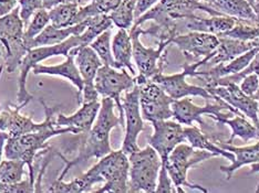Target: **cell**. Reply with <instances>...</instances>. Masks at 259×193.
Wrapping results in <instances>:
<instances>
[{"instance_id": "3", "label": "cell", "mask_w": 259, "mask_h": 193, "mask_svg": "<svg viewBox=\"0 0 259 193\" xmlns=\"http://www.w3.org/2000/svg\"><path fill=\"white\" fill-rule=\"evenodd\" d=\"M55 120L38 132L18 137H8L6 142L4 151L5 158L25 161L29 170V178L33 183L36 180L33 163L37 158L49 153L51 147L48 145V140L59 135H63V134H73V131L69 127H57Z\"/></svg>"}, {"instance_id": "12", "label": "cell", "mask_w": 259, "mask_h": 193, "mask_svg": "<svg viewBox=\"0 0 259 193\" xmlns=\"http://www.w3.org/2000/svg\"><path fill=\"white\" fill-rule=\"evenodd\" d=\"M135 81L140 90V106L143 119L153 122L172 118L174 99L152 80H139L135 77Z\"/></svg>"}, {"instance_id": "24", "label": "cell", "mask_w": 259, "mask_h": 193, "mask_svg": "<svg viewBox=\"0 0 259 193\" xmlns=\"http://www.w3.org/2000/svg\"><path fill=\"white\" fill-rule=\"evenodd\" d=\"M220 147L227 151H231L234 155L235 159L228 166H221V171L226 175V180H231L234 173L238 169L244 166L252 165V163L259 162V140L254 145L245 146V147H235L232 144L221 143L219 144Z\"/></svg>"}, {"instance_id": "45", "label": "cell", "mask_w": 259, "mask_h": 193, "mask_svg": "<svg viewBox=\"0 0 259 193\" xmlns=\"http://www.w3.org/2000/svg\"><path fill=\"white\" fill-rule=\"evenodd\" d=\"M254 9H255V11L257 13V15L259 16V0H255V3H254Z\"/></svg>"}, {"instance_id": "26", "label": "cell", "mask_w": 259, "mask_h": 193, "mask_svg": "<svg viewBox=\"0 0 259 193\" xmlns=\"http://www.w3.org/2000/svg\"><path fill=\"white\" fill-rule=\"evenodd\" d=\"M112 54L116 69H126L132 75H135L133 66V44L130 31L119 29L112 39Z\"/></svg>"}, {"instance_id": "34", "label": "cell", "mask_w": 259, "mask_h": 193, "mask_svg": "<svg viewBox=\"0 0 259 193\" xmlns=\"http://www.w3.org/2000/svg\"><path fill=\"white\" fill-rule=\"evenodd\" d=\"M112 41H111V29L100 34L90 43V46L98 54L100 60L102 61L103 66H109L112 68L115 67V62L112 54Z\"/></svg>"}, {"instance_id": "38", "label": "cell", "mask_w": 259, "mask_h": 193, "mask_svg": "<svg viewBox=\"0 0 259 193\" xmlns=\"http://www.w3.org/2000/svg\"><path fill=\"white\" fill-rule=\"evenodd\" d=\"M156 193H173L176 192L174 183L172 179H170L169 174L167 172V169L165 166L161 167L160 173H158L157 178V184H156Z\"/></svg>"}, {"instance_id": "2", "label": "cell", "mask_w": 259, "mask_h": 193, "mask_svg": "<svg viewBox=\"0 0 259 193\" xmlns=\"http://www.w3.org/2000/svg\"><path fill=\"white\" fill-rule=\"evenodd\" d=\"M128 156L120 150H112L110 154L98 159L89 170L76 177L82 192H92L97 183L104 182L103 186L94 190L97 193H126L128 192Z\"/></svg>"}, {"instance_id": "29", "label": "cell", "mask_w": 259, "mask_h": 193, "mask_svg": "<svg viewBox=\"0 0 259 193\" xmlns=\"http://www.w3.org/2000/svg\"><path fill=\"white\" fill-rule=\"evenodd\" d=\"M26 162L18 159H6L0 163V193L9 185L18 183L26 175Z\"/></svg>"}, {"instance_id": "4", "label": "cell", "mask_w": 259, "mask_h": 193, "mask_svg": "<svg viewBox=\"0 0 259 193\" xmlns=\"http://www.w3.org/2000/svg\"><path fill=\"white\" fill-rule=\"evenodd\" d=\"M215 157L216 155L209 153V151L196 149L192 147L190 144L182 143L176 146L172 153L169 154L166 162L162 163V165L166 167L176 192H185L183 186H186L188 189L207 193L208 190L205 186L192 183L188 181V171H190V169L199 165V163Z\"/></svg>"}, {"instance_id": "20", "label": "cell", "mask_w": 259, "mask_h": 193, "mask_svg": "<svg viewBox=\"0 0 259 193\" xmlns=\"http://www.w3.org/2000/svg\"><path fill=\"white\" fill-rule=\"evenodd\" d=\"M235 25V19L229 16H209V18H203L196 14L192 15L188 18L178 22L179 32L181 33V28L185 29V31H197L211 33L220 37L231 30Z\"/></svg>"}, {"instance_id": "37", "label": "cell", "mask_w": 259, "mask_h": 193, "mask_svg": "<svg viewBox=\"0 0 259 193\" xmlns=\"http://www.w3.org/2000/svg\"><path fill=\"white\" fill-rule=\"evenodd\" d=\"M238 86L241 92H244L246 95L257 99V94L259 92V78L257 77V74H247L246 77H244L243 80L240 81Z\"/></svg>"}, {"instance_id": "43", "label": "cell", "mask_w": 259, "mask_h": 193, "mask_svg": "<svg viewBox=\"0 0 259 193\" xmlns=\"http://www.w3.org/2000/svg\"><path fill=\"white\" fill-rule=\"evenodd\" d=\"M9 135L7 133L0 131V163L3 161V157H4V151H5V145L6 142H7Z\"/></svg>"}, {"instance_id": "39", "label": "cell", "mask_w": 259, "mask_h": 193, "mask_svg": "<svg viewBox=\"0 0 259 193\" xmlns=\"http://www.w3.org/2000/svg\"><path fill=\"white\" fill-rule=\"evenodd\" d=\"M92 3L97 5L100 13L109 15L114 9L119 7V5L122 3V0H94Z\"/></svg>"}, {"instance_id": "46", "label": "cell", "mask_w": 259, "mask_h": 193, "mask_svg": "<svg viewBox=\"0 0 259 193\" xmlns=\"http://www.w3.org/2000/svg\"><path fill=\"white\" fill-rule=\"evenodd\" d=\"M247 2H248V3L252 6V8H254V3H255V0H247Z\"/></svg>"}, {"instance_id": "28", "label": "cell", "mask_w": 259, "mask_h": 193, "mask_svg": "<svg viewBox=\"0 0 259 193\" xmlns=\"http://www.w3.org/2000/svg\"><path fill=\"white\" fill-rule=\"evenodd\" d=\"M213 8L222 15L234 19H244L259 23V16L247 0H215Z\"/></svg>"}, {"instance_id": "48", "label": "cell", "mask_w": 259, "mask_h": 193, "mask_svg": "<svg viewBox=\"0 0 259 193\" xmlns=\"http://www.w3.org/2000/svg\"><path fill=\"white\" fill-rule=\"evenodd\" d=\"M258 119H259V101H258Z\"/></svg>"}, {"instance_id": "21", "label": "cell", "mask_w": 259, "mask_h": 193, "mask_svg": "<svg viewBox=\"0 0 259 193\" xmlns=\"http://www.w3.org/2000/svg\"><path fill=\"white\" fill-rule=\"evenodd\" d=\"M32 73L34 75H50V77H60L67 79L71 82L75 89L78 90V97L82 95L83 91V80H82L80 72L74 62L73 55L66 56V60L57 66H44V64H37L32 68Z\"/></svg>"}, {"instance_id": "30", "label": "cell", "mask_w": 259, "mask_h": 193, "mask_svg": "<svg viewBox=\"0 0 259 193\" xmlns=\"http://www.w3.org/2000/svg\"><path fill=\"white\" fill-rule=\"evenodd\" d=\"M112 26H113V22H112L110 16L105 14L94 16L92 18L88 19V26L85 30L79 36L82 46L90 45L94 39L104 31L109 30Z\"/></svg>"}, {"instance_id": "47", "label": "cell", "mask_w": 259, "mask_h": 193, "mask_svg": "<svg viewBox=\"0 0 259 193\" xmlns=\"http://www.w3.org/2000/svg\"><path fill=\"white\" fill-rule=\"evenodd\" d=\"M83 2H87V3H90V2H94V0H83Z\"/></svg>"}, {"instance_id": "14", "label": "cell", "mask_w": 259, "mask_h": 193, "mask_svg": "<svg viewBox=\"0 0 259 193\" xmlns=\"http://www.w3.org/2000/svg\"><path fill=\"white\" fill-rule=\"evenodd\" d=\"M123 112H124V139H123L122 150L128 156L140 149L138 138L140 134L144 132V119L141 113L140 106V90L135 85L132 90L125 92L122 98Z\"/></svg>"}, {"instance_id": "32", "label": "cell", "mask_w": 259, "mask_h": 193, "mask_svg": "<svg viewBox=\"0 0 259 193\" xmlns=\"http://www.w3.org/2000/svg\"><path fill=\"white\" fill-rule=\"evenodd\" d=\"M135 5L137 0H122L119 7L109 14L113 25L119 29H125L130 31L135 21Z\"/></svg>"}, {"instance_id": "36", "label": "cell", "mask_w": 259, "mask_h": 193, "mask_svg": "<svg viewBox=\"0 0 259 193\" xmlns=\"http://www.w3.org/2000/svg\"><path fill=\"white\" fill-rule=\"evenodd\" d=\"M18 8L20 18L25 23V26H27L32 16L38 10L44 8L42 0H18Z\"/></svg>"}, {"instance_id": "42", "label": "cell", "mask_w": 259, "mask_h": 193, "mask_svg": "<svg viewBox=\"0 0 259 193\" xmlns=\"http://www.w3.org/2000/svg\"><path fill=\"white\" fill-rule=\"evenodd\" d=\"M83 0H42L44 8L49 10L51 8L56 7L58 5L61 4H70V3H75V4H81Z\"/></svg>"}, {"instance_id": "5", "label": "cell", "mask_w": 259, "mask_h": 193, "mask_svg": "<svg viewBox=\"0 0 259 193\" xmlns=\"http://www.w3.org/2000/svg\"><path fill=\"white\" fill-rule=\"evenodd\" d=\"M128 192H155L162 159L150 145L128 155Z\"/></svg>"}, {"instance_id": "27", "label": "cell", "mask_w": 259, "mask_h": 193, "mask_svg": "<svg viewBox=\"0 0 259 193\" xmlns=\"http://www.w3.org/2000/svg\"><path fill=\"white\" fill-rule=\"evenodd\" d=\"M184 137L185 142L194 148L209 151V153L216 155V157H224L231 162L235 159L231 151H227L220 147L219 145L215 144L213 140L209 139L208 136H206L199 128L195 126H184Z\"/></svg>"}, {"instance_id": "10", "label": "cell", "mask_w": 259, "mask_h": 193, "mask_svg": "<svg viewBox=\"0 0 259 193\" xmlns=\"http://www.w3.org/2000/svg\"><path fill=\"white\" fill-rule=\"evenodd\" d=\"M137 85L135 77L127 72L126 69H116L102 66L99 69L94 86L101 97H110L114 101L119 110V116L124 126V112L122 106V93H125Z\"/></svg>"}, {"instance_id": "8", "label": "cell", "mask_w": 259, "mask_h": 193, "mask_svg": "<svg viewBox=\"0 0 259 193\" xmlns=\"http://www.w3.org/2000/svg\"><path fill=\"white\" fill-rule=\"evenodd\" d=\"M79 36L70 37L68 40L58 44L37 46V48H33L28 52L26 56L23 57V60L21 61V64L19 67L20 75L18 82V94H17V97H18V104L28 105L33 98V96L27 90V79L29 72L31 71L32 68L36 67L37 64H40V62L48 60L49 57L52 56H68L70 51L72 49L82 46Z\"/></svg>"}, {"instance_id": "16", "label": "cell", "mask_w": 259, "mask_h": 193, "mask_svg": "<svg viewBox=\"0 0 259 193\" xmlns=\"http://www.w3.org/2000/svg\"><path fill=\"white\" fill-rule=\"evenodd\" d=\"M172 44L182 51L186 61L195 62L213 53L220 44V38L211 33L188 31L176 34Z\"/></svg>"}, {"instance_id": "1", "label": "cell", "mask_w": 259, "mask_h": 193, "mask_svg": "<svg viewBox=\"0 0 259 193\" xmlns=\"http://www.w3.org/2000/svg\"><path fill=\"white\" fill-rule=\"evenodd\" d=\"M115 107V103L112 98H101V107H100L97 119L91 130L87 134H79L78 135V155L73 159H68L59 151H54L55 155L60 157L64 161V169L58 179H63L64 175L74 166L83 163L87 160L92 159V158L100 159V158L111 153V132L119 125L123 127L120 116L115 115L114 113Z\"/></svg>"}, {"instance_id": "22", "label": "cell", "mask_w": 259, "mask_h": 193, "mask_svg": "<svg viewBox=\"0 0 259 193\" xmlns=\"http://www.w3.org/2000/svg\"><path fill=\"white\" fill-rule=\"evenodd\" d=\"M220 38V44L217 46L216 50L211 53V56L206 64H210V66H217V64L227 63L229 61L234 60L235 57L239 56L240 54L245 53V52L249 51L251 49L259 46V40L255 41H240L236 39H232L228 37H219Z\"/></svg>"}, {"instance_id": "18", "label": "cell", "mask_w": 259, "mask_h": 193, "mask_svg": "<svg viewBox=\"0 0 259 193\" xmlns=\"http://www.w3.org/2000/svg\"><path fill=\"white\" fill-rule=\"evenodd\" d=\"M207 89V87H206ZM207 91L213 96L220 97L224 102L231 105L241 115L246 116L259 128L258 119V101L244 92H241L237 84H227L222 86L209 87Z\"/></svg>"}, {"instance_id": "15", "label": "cell", "mask_w": 259, "mask_h": 193, "mask_svg": "<svg viewBox=\"0 0 259 193\" xmlns=\"http://www.w3.org/2000/svg\"><path fill=\"white\" fill-rule=\"evenodd\" d=\"M69 55H73L76 68L83 80L84 85L81 103L99 101L100 95L94 86V80H96L99 69L103 66L102 61L90 45L72 49Z\"/></svg>"}, {"instance_id": "23", "label": "cell", "mask_w": 259, "mask_h": 193, "mask_svg": "<svg viewBox=\"0 0 259 193\" xmlns=\"http://www.w3.org/2000/svg\"><path fill=\"white\" fill-rule=\"evenodd\" d=\"M88 26V19L76 23V25L73 26H69V27H63V28H59L55 27L54 25L49 23L47 26L44 31L40 34L32 39L30 42H29V48L33 49L37 48V46H44V45H54L61 43L63 41L68 40L70 37L72 36H79L82 32L85 30V28Z\"/></svg>"}, {"instance_id": "35", "label": "cell", "mask_w": 259, "mask_h": 193, "mask_svg": "<svg viewBox=\"0 0 259 193\" xmlns=\"http://www.w3.org/2000/svg\"><path fill=\"white\" fill-rule=\"evenodd\" d=\"M50 23V17L49 11L42 8L38 10L36 14L32 16L30 21L28 22L25 29V39L27 41V44L29 46V42L32 39L36 38L38 34L44 31V29ZM30 49V48H29Z\"/></svg>"}, {"instance_id": "17", "label": "cell", "mask_w": 259, "mask_h": 193, "mask_svg": "<svg viewBox=\"0 0 259 193\" xmlns=\"http://www.w3.org/2000/svg\"><path fill=\"white\" fill-rule=\"evenodd\" d=\"M153 134L149 138V145L156 150L161 157L162 163H165L169 154L176 146L186 143L184 137V126L175 120H160L151 122Z\"/></svg>"}, {"instance_id": "49", "label": "cell", "mask_w": 259, "mask_h": 193, "mask_svg": "<svg viewBox=\"0 0 259 193\" xmlns=\"http://www.w3.org/2000/svg\"><path fill=\"white\" fill-rule=\"evenodd\" d=\"M3 56V53H2V51H0V57H2Z\"/></svg>"}, {"instance_id": "33", "label": "cell", "mask_w": 259, "mask_h": 193, "mask_svg": "<svg viewBox=\"0 0 259 193\" xmlns=\"http://www.w3.org/2000/svg\"><path fill=\"white\" fill-rule=\"evenodd\" d=\"M220 37H228L245 42L259 40V23L244 19H235V25L231 30Z\"/></svg>"}, {"instance_id": "25", "label": "cell", "mask_w": 259, "mask_h": 193, "mask_svg": "<svg viewBox=\"0 0 259 193\" xmlns=\"http://www.w3.org/2000/svg\"><path fill=\"white\" fill-rule=\"evenodd\" d=\"M221 116L211 118L217 124L226 125L231 128V135L227 138L226 143L233 144V140L238 137L243 142L247 143L251 139L259 140V128L250 119L244 115H233V117Z\"/></svg>"}, {"instance_id": "44", "label": "cell", "mask_w": 259, "mask_h": 193, "mask_svg": "<svg viewBox=\"0 0 259 193\" xmlns=\"http://www.w3.org/2000/svg\"><path fill=\"white\" fill-rule=\"evenodd\" d=\"M197 2L202 3V4H205V5H207V6H210V7H213L215 0H197Z\"/></svg>"}, {"instance_id": "19", "label": "cell", "mask_w": 259, "mask_h": 193, "mask_svg": "<svg viewBox=\"0 0 259 193\" xmlns=\"http://www.w3.org/2000/svg\"><path fill=\"white\" fill-rule=\"evenodd\" d=\"M100 107H101V101L82 103L81 107L72 115H56V126L59 128H71L73 135L87 134L96 121Z\"/></svg>"}, {"instance_id": "40", "label": "cell", "mask_w": 259, "mask_h": 193, "mask_svg": "<svg viewBox=\"0 0 259 193\" xmlns=\"http://www.w3.org/2000/svg\"><path fill=\"white\" fill-rule=\"evenodd\" d=\"M158 2H160V0H137V5H135V11H134L135 19H138L140 16H142L152 7H154Z\"/></svg>"}, {"instance_id": "11", "label": "cell", "mask_w": 259, "mask_h": 193, "mask_svg": "<svg viewBox=\"0 0 259 193\" xmlns=\"http://www.w3.org/2000/svg\"><path fill=\"white\" fill-rule=\"evenodd\" d=\"M214 102H208L204 106H198L192 102V98L184 97L181 99H175L172 104L173 120L180 122L183 126H192L194 122L197 121L202 125L204 120L202 119L203 115H208L210 118L215 117L227 116V115H241L236 109L224 102L220 97L214 96Z\"/></svg>"}, {"instance_id": "31", "label": "cell", "mask_w": 259, "mask_h": 193, "mask_svg": "<svg viewBox=\"0 0 259 193\" xmlns=\"http://www.w3.org/2000/svg\"><path fill=\"white\" fill-rule=\"evenodd\" d=\"M80 8V4L70 3V4H61L56 7L49 9L50 23L55 27L63 28L74 25L75 16L78 14Z\"/></svg>"}, {"instance_id": "9", "label": "cell", "mask_w": 259, "mask_h": 193, "mask_svg": "<svg viewBox=\"0 0 259 193\" xmlns=\"http://www.w3.org/2000/svg\"><path fill=\"white\" fill-rule=\"evenodd\" d=\"M130 36L133 44V61L138 68L140 80H151L158 73H163L167 64L166 48L170 44L167 41L157 42V48H148L141 42L143 29L141 26H133L130 29Z\"/></svg>"}, {"instance_id": "7", "label": "cell", "mask_w": 259, "mask_h": 193, "mask_svg": "<svg viewBox=\"0 0 259 193\" xmlns=\"http://www.w3.org/2000/svg\"><path fill=\"white\" fill-rule=\"evenodd\" d=\"M209 60V56H206L202 60L195 62L185 61L183 64V71L180 73L166 75L164 73H158L155 77H153L151 80L161 87V89L166 93L168 96L175 99H181L184 97H192V96H199L203 97L207 101H214V96L210 94L205 86H197L192 85L186 81L187 77L195 78L197 70L205 66Z\"/></svg>"}, {"instance_id": "41", "label": "cell", "mask_w": 259, "mask_h": 193, "mask_svg": "<svg viewBox=\"0 0 259 193\" xmlns=\"http://www.w3.org/2000/svg\"><path fill=\"white\" fill-rule=\"evenodd\" d=\"M18 7V0H0V17L9 14Z\"/></svg>"}, {"instance_id": "13", "label": "cell", "mask_w": 259, "mask_h": 193, "mask_svg": "<svg viewBox=\"0 0 259 193\" xmlns=\"http://www.w3.org/2000/svg\"><path fill=\"white\" fill-rule=\"evenodd\" d=\"M42 104L46 118L44 121H33L30 116L22 115L21 109L26 106L23 104L15 105V106H7L0 110V131L7 133L9 137H18L42 130L44 127L48 126L56 118V108L46 105L45 102L40 99Z\"/></svg>"}, {"instance_id": "6", "label": "cell", "mask_w": 259, "mask_h": 193, "mask_svg": "<svg viewBox=\"0 0 259 193\" xmlns=\"http://www.w3.org/2000/svg\"><path fill=\"white\" fill-rule=\"evenodd\" d=\"M0 45L5 49L6 71L14 73L30 51L25 39V23L20 18L18 7L0 17Z\"/></svg>"}]
</instances>
